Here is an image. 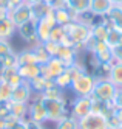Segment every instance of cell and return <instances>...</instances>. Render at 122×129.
I'll use <instances>...</instances> for the list:
<instances>
[{"label": "cell", "mask_w": 122, "mask_h": 129, "mask_svg": "<svg viewBox=\"0 0 122 129\" xmlns=\"http://www.w3.org/2000/svg\"><path fill=\"white\" fill-rule=\"evenodd\" d=\"M40 101L46 112V121H50V123H57L63 117L71 115V106H68L70 103L65 96L63 98H46L40 95Z\"/></svg>", "instance_id": "1"}, {"label": "cell", "mask_w": 122, "mask_h": 129, "mask_svg": "<svg viewBox=\"0 0 122 129\" xmlns=\"http://www.w3.org/2000/svg\"><path fill=\"white\" fill-rule=\"evenodd\" d=\"M65 31L71 38L76 50H85V44L91 38V26L80 22H71L65 26Z\"/></svg>", "instance_id": "2"}, {"label": "cell", "mask_w": 122, "mask_h": 129, "mask_svg": "<svg viewBox=\"0 0 122 129\" xmlns=\"http://www.w3.org/2000/svg\"><path fill=\"white\" fill-rule=\"evenodd\" d=\"M94 84H96V78L93 75H88V73L82 72L79 76H76L73 79L70 89L76 96H91Z\"/></svg>", "instance_id": "3"}, {"label": "cell", "mask_w": 122, "mask_h": 129, "mask_svg": "<svg viewBox=\"0 0 122 129\" xmlns=\"http://www.w3.org/2000/svg\"><path fill=\"white\" fill-rule=\"evenodd\" d=\"M116 90L117 87L110 79H96L91 96L97 101H102V103H111L116 95Z\"/></svg>", "instance_id": "4"}, {"label": "cell", "mask_w": 122, "mask_h": 129, "mask_svg": "<svg viewBox=\"0 0 122 129\" xmlns=\"http://www.w3.org/2000/svg\"><path fill=\"white\" fill-rule=\"evenodd\" d=\"M8 17L16 25V28H19L20 25L33 20V10H31L30 5L20 3V5L11 8V10H8Z\"/></svg>", "instance_id": "5"}, {"label": "cell", "mask_w": 122, "mask_h": 129, "mask_svg": "<svg viewBox=\"0 0 122 129\" xmlns=\"http://www.w3.org/2000/svg\"><path fill=\"white\" fill-rule=\"evenodd\" d=\"M79 129H110L108 118L100 112H90L79 120Z\"/></svg>", "instance_id": "6"}, {"label": "cell", "mask_w": 122, "mask_h": 129, "mask_svg": "<svg viewBox=\"0 0 122 129\" xmlns=\"http://www.w3.org/2000/svg\"><path fill=\"white\" fill-rule=\"evenodd\" d=\"M93 96H76L71 103V117L76 120L87 117L90 112H93Z\"/></svg>", "instance_id": "7"}, {"label": "cell", "mask_w": 122, "mask_h": 129, "mask_svg": "<svg viewBox=\"0 0 122 129\" xmlns=\"http://www.w3.org/2000/svg\"><path fill=\"white\" fill-rule=\"evenodd\" d=\"M28 120L36 123H46V112L40 101V93H34L33 100L28 103Z\"/></svg>", "instance_id": "8"}, {"label": "cell", "mask_w": 122, "mask_h": 129, "mask_svg": "<svg viewBox=\"0 0 122 129\" xmlns=\"http://www.w3.org/2000/svg\"><path fill=\"white\" fill-rule=\"evenodd\" d=\"M19 38H20L23 42L28 44V47H34L36 44H39L37 41V20H30L23 25H20L17 28V33H16Z\"/></svg>", "instance_id": "9"}, {"label": "cell", "mask_w": 122, "mask_h": 129, "mask_svg": "<svg viewBox=\"0 0 122 129\" xmlns=\"http://www.w3.org/2000/svg\"><path fill=\"white\" fill-rule=\"evenodd\" d=\"M65 69H67V64H65L63 61H60L59 58L54 56V58H51L48 62H46L45 66H42V75L46 79L54 81L59 75H62V73L65 72Z\"/></svg>", "instance_id": "10"}, {"label": "cell", "mask_w": 122, "mask_h": 129, "mask_svg": "<svg viewBox=\"0 0 122 129\" xmlns=\"http://www.w3.org/2000/svg\"><path fill=\"white\" fill-rule=\"evenodd\" d=\"M34 96V92L30 86L28 81H23L22 84H19L17 87L13 89V95H11V101H16V103H30Z\"/></svg>", "instance_id": "11"}, {"label": "cell", "mask_w": 122, "mask_h": 129, "mask_svg": "<svg viewBox=\"0 0 122 129\" xmlns=\"http://www.w3.org/2000/svg\"><path fill=\"white\" fill-rule=\"evenodd\" d=\"M91 53H94V56L100 64H113V53H111V47L107 42H96Z\"/></svg>", "instance_id": "12"}, {"label": "cell", "mask_w": 122, "mask_h": 129, "mask_svg": "<svg viewBox=\"0 0 122 129\" xmlns=\"http://www.w3.org/2000/svg\"><path fill=\"white\" fill-rule=\"evenodd\" d=\"M53 13H54L56 23L60 25V26H67L71 22H76L77 16H79L74 11H71L70 8H57V10H53Z\"/></svg>", "instance_id": "13"}, {"label": "cell", "mask_w": 122, "mask_h": 129, "mask_svg": "<svg viewBox=\"0 0 122 129\" xmlns=\"http://www.w3.org/2000/svg\"><path fill=\"white\" fill-rule=\"evenodd\" d=\"M17 72H19V75H20V78L23 81L30 82L34 78H37L39 75H42V66H39V64H26V66L17 67Z\"/></svg>", "instance_id": "14"}, {"label": "cell", "mask_w": 122, "mask_h": 129, "mask_svg": "<svg viewBox=\"0 0 122 129\" xmlns=\"http://www.w3.org/2000/svg\"><path fill=\"white\" fill-rule=\"evenodd\" d=\"M105 17L110 26H113V28L122 33V5H111L110 11L107 13Z\"/></svg>", "instance_id": "15"}, {"label": "cell", "mask_w": 122, "mask_h": 129, "mask_svg": "<svg viewBox=\"0 0 122 129\" xmlns=\"http://www.w3.org/2000/svg\"><path fill=\"white\" fill-rule=\"evenodd\" d=\"M17 33L16 25L9 20V17H5V19L0 20V39L3 41H11V38Z\"/></svg>", "instance_id": "16"}, {"label": "cell", "mask_w": 122, "mask_h": 129, "mask_svg": "<svg viewBox=\"0 0 122 129\" xmlns=\"http://www.w3.org/2000/svg\"><path fill=\"white\" fill-rule=\"evenodd\" d=\"M111 8L110 0H90V11L94 16H107Z\"/></svg>", "instance_id": "17"}, {"label": "cell", "mask_w": 122, "mask_h": 129, "mask_svg": "<svg viewBox=\"0 0 122 129\" xmlns=\"http://www.w3.org/2000/svg\"><path fill=\"white\" fill-rule=\"evenodd\" d=\"M9 114H13L19 120H28V104L26 103H16V101H9L8 103Z\"/></svg>", "instance_id": "18"}, {"label": "cell", "mask_w": 122, "mask_h": 129, "mask_svg": "<svg viewBox=\"0 0 122 129\" xmlns=\"http://www.w3.org/2000/svg\"><path fill=\"white\" fill-rule=\"evenodd\" d=\"M16 56H17V67L26 66V64H37L34 50H33L31 47H26V48H23L22 51L16 53Z\"/></svg>", "instance_id": "19"}, {"label": "cell", "mask_w": 122, "mask_h": 129, "mask_svg": "<svg viewBox=\"0 0 122 129\" xmlns=\"http://www.w3.org/2000/svg\"><path fill=\"white\" fill-rule=\"evenodd\" d=\"M108 79L113 82L117 89H122V64L120 62H113L111 64V70Z\"/></svg>", "instance_id": "20"}, {"label": "cell", "mask_w": 122, "mask_h": 129, "mask_svg": "<svg viewBox=\"0 0 122 129\" xmlns=\"http://www.w3.org/2000/svg\"><path fill=\"white\" fill-rule=\"evenodd\" d=\"M31 48L34 50L36 61H37V64H39V66H45V64H46V62H48V61L51 59V56L48 54V51L45 50V47H43V44H42V42L36 44L34 47H31Z\"/></svg>", "instance_id": "21"}, {"label": "cell", "mask_w": 122, "mask_h": 129, "mask_svg": "<svg viewBox=\"0 0 122 129\" xmlns=\"http://www.w3.org/2000/svg\"><path fill=\"white\" fill-rule=\"evenodd\" d=\"M67 8L76 14H82L90 10V0H67Z\"/></svg>", "instance_id": "22"}, {"label": "cell", "mask_w": 122, "mask_h": 129, "mask_svg": "<svg viewBox=\"0 0 122 129\" xmlns=\"http://www.w3.org/2000/svg\"><path fill=\"white\" fill-rule=\"evenodd\" d=\"M43 96L46 98H63L65 96V90H62L59 86L54 84V81H48V86H46V89L43 90Z\"/></svg>", "instance_id": "23"}, {"label": "cell", "mask_w": 122, "mask_h": 129, "mask_svg": "<svg viewBox=\"0 0 122 129\" xmlns=\"http://www.w3.org/2000/svg\"><path fill=\"white\" fill-rule=\"evenodd\" d=\"M54 124H56V129H79V120H76L71 115H67Z\"/></svg>", "instance_id": "24"}, {"label": "cell", "mask_w": 122, "mask_h": 129, "mask_svg": "<svg viewBox=\"0 0 122 129\" xmlns=\"http://www.w3.org/2000/svg\"><path fill=\"white\" fill-rule=\"evenodd\" d=\"M48 81L50 79H46L43 75H39L37 78H34L33 81H30V86H31V89H33V92L34 93H43V90L46 89V86H48Z\"/></svg>", "instance_id": "25"}, {"label": "cell", "mask_w": 122, "mask_h": 129, "mask_svg": "<svg viewBox=\"0 0 122 129\" xmlns=\"http://www.w3.org/2000/svg\"><path fill=\"white\" fill-rule=\"evenodd\" d=\"M13 95V87L8 82L2 81L0 82V103H9Z\"/></svg>", "instance_id": "26"}, {"label": "cell", "mask_w": 122, "mask_h": 129, "mask_svg": "<svg viewBox=\"0 0 122 129\" xmlns=\"http://www.w3.org/2000/svg\"><path fill=\"white\" fill-rule=\"evenodd\" d=\"M120 38H122V33L116 28H113V26H110L108 30V36H107V44L110 45V47H114V45H119L120 44Z\"/></svg>", "instance_id": "27"}, {"label": "cell", "mask_w": 122, "mask_h": 129, "mask_svg": "<svg viewBox=\"0 0 122 129\" xmlns=\"http://www.w3.org/2000/svg\"><path fill=\"white\" fill-rule=\"evenodd\" d=\"M14 53V48L9 41H3L0 39V61H2L3 58H6L8 54H13Z\"/></svg>", "instance_id": "28"}, {"label": "cell", "mask_w": 122, "mask_h": 129, "mask_svg": "<svg viewBox=\"0 0 122 129\" xmlns=\"http://www.w3.org/2000/svg\"><path fill=\"white\" fill-rule=\"evenodd\" d=\"M65 26H60V25H56L54 28L51 30V36H50V41H53V42H59L60 44V41H62V38L65 36Z\"/></svg>", "instance_id": "29"}, {"label": "cell", "mask_w": 122, "mask_h": 129, "mask_svg": "<svg viewBox=\"0 0 122 129\" xmlns=\"http://www.w3.org/2000/svg\"><path fill=\"white\" fill-rule=\"evenodd\" d=\"M43 47H45L46 51H48L50 56L54 58V56H57V53H59L60 44L59 42H53V41H46V42H43Z\"/></svg>", "instance_id": "30"}, {"label": "cell", "mask_w": 122, "mask_h": 129, "mask_svg": "<svg viewBox=\"0 0 122 129\" xmlns=\"http://www.w3.org/2000/svg\"><path fill=\"white\" fill-rule=\"evenodd\" d=\"M0 62H2V69H5V67H17V56H16V53L8 54V56L3 58Z\"/></svg>", "instance_id": "31"}, {"label": "cell", "mask_w": 122, "mask_h": 129, "mask_svg": "<svg viewBox=\"0 0 122 129\" xmlns=\"http://www.w3.org/2000/svg\"><path fill=\"white\" fill-rule=\"evenodd\" d=\"M111 53H113V62H120L122 64V44L111 47Z\"/></svg>", "instance_id": "32"}, {"label": "cell", "mask_w": 122, "mask_h": 129, "mask_svg": "<svg viewBox=\"0 0 122 129\" xmlns=\"http://www.w3.org/2000/svg\"><path fill=\"white\" fill-rule=\"evenodd\" d=\"M113 106L114 107H119V109H122V89H117L116 90V95H114V98H113Z\"/></svg>", "instance_id": "33"}, {"label": "cell", "mask_w": 122, "mask_h": 129, "mask_svg": "<svg viewBox=\"0 0 122 129\" xmlns=\"http://www.w3.org/2000/svg\"><path fill=\"white\" fill-rule=\"evenodd\" d=\"M26 129H46L42 123H36L31 120H26Z\"/></svg>", "instance_id": "34"}, {"label": "cell", "mask_w": 122, "mask_h": 129, "mask_svg": "<svg viewBox=\"0 0 122 129\" xmlns=\"http://www.w3.org/2000/svg\"><path fill=\"white\" fill-rule=\"evenodd\" d=\"M11 129H26V120H19Z\"/></svg>", "instance_id": "35"}, {"label": "cell", "mask_w": 122, "mask_h": 129, "mask_svg": "<svg viewBox=\"0 0 122 129\" xmlns=\"http://www.w3.org/2000/svg\"><path fill=\"white\" fill-rule=\"evenodd\" d=\"M23 3H26V5H30V6H36V5H39V3H42V0H23Z\"/></svg>", "instance_id": "36"}, {"label": "cell", "mask_w": 122, "mask_h": 129, "mask_svg": "<svg viewBox=\"0 0 122 129\" xmlns=\"http://www.w3.org/2000/svg\"><path fill=\"white\" fill-rule=\"evenodd\" d=\"M5 17H8V8L0 6V20H2V19H5Z\"/></svg>", "instance_id": "37"}, {"label": "cell", "mask_w": 122, "mask_h": 129, "mask_svg": "<svg viewBox=\"0 0 122 129\" xmlns=\"http://www.w3.org/2000/svg\"><path fill=\"white\" fill-rule=\"evenodd\" d=\"M20 3H23V0H9V8H8V10H11V8L20 5Z\"/></svg>", "instance_id": "38"}, {"label": "cell", "mask_w": 122, "mask_h": 129, "mask_svg": "<svg viewBox=\"0 0 122 129\" xmlns=\"http://www.w3.org/2000/svg\"><path fill=\"white\" fill-rule=\"evenodd\" d=\"M0 6H3V8H9V0H0Z\"/></svg>", "instance_id": "39"}, {"label": "cell", "mask_w": 122, "mask_h": 129, "mask_svg": "<svg viewBox=\"0 0 122 129\" xmlns=\"http://www.w3.org/2000/svg\"><path fill=\"white\" fill-rule=\"evenodd\" d=\"M42 3H45V5H48V6H51V5L54 3V0H42Z\"/></svg>", "instance_id": "40"}, {"label": "cell", "mask_w": 122, "mask_h": 129, "mask_svg": "<svg viewBox=\"0 0 122 129\" xmlns=\"http://www.w3.org/2000/svg\"><path fill=\"white\" fill-rule=\"evenodd\" d=\"M111 5H122V0H110Z\"/></svg>", "instance_id": "41"}, {"label": "cell", "mask_w": 122, "mask_h": 129, "mask_svg": "<svg viewBox=\"0 0 122 129\" xmlns=\"http://www.w3.org/2000/svg\"><path fill=\"white\" fill-rule=\"evenodd\" d=\"M0 129H11V127H6V126H2V127H0Z\"/></svg>", "instance_id": "42"}]
</instances>
